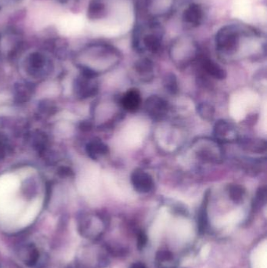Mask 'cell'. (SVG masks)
Returning <instances> with one entry per match:
<instances>
[{
	"label": "cell",
	"instance_id": "4316f807",
	"mask_svg": "<svg viewBox=\"0 0 267 268\" xmlns=\"http://www.w3.org/2000/svg\"><path fill=\"white\" fill-rule=\"evenodd\" d=\"M148 235L144 231H140L137 235V248L139 250H142L148 244Z\"/></svg>",
	"mask_w": 267,
	"mask_h": 268
},
{
	"label": "cell",
	"instance_id": "5b68a950",
	"mask_svg": "<svg viewBox=\"0 0 267 268\" xmlns=\"http://www.w3.org/2000/svg\"><path fill=\"white\" fill-rule=\"evenodd\" d=\"M176 0H142L141 10L147 19L157 21L169 18L173 14Z\"/></svg>",
	"mask_w": 267,
	"mask_h": 268
},
{
	"label": "cell",
	"instance_id": "cb8c5ba5",
	"mask_svg": "<svg viewBox=\"0 0 267 268\" xmlns=\"http://www.w3.org/2000/svg\"><path fill=\"white\" fill-rule=\"evenodd\" d=\"M197 113L204 120L210 121L214 118L215 108H213L211 104L207 103H202L197 106Z\"/></svg>",
	"mask_w": 267,
	"mask_h": 268
},
{
	"label": "cell",
	"instance_id": "ac0fdd59",
	"mask_svg": "<svg viewBox=\"0 0 267 268\" xmlns=\"http://www.w3.org/2000/svg\"><path fill=\"white\" fill-rule=\"evenodd\" d=\"M241 148L252 153H262L266 149L265 141L256 139H244L241 141Z\"/></svg>",
	"mask_w": 267,
	"mask_h": 268
},
{
	"label": "cell",
	"instance_id": "ba28073f",
	"mask_svg": "<svg viewBox=\"0 0 267 268\" xmlns=\"http://www.w3.org/2000/svg\"><path fill=\"white\" fill-rule=\"evenodd\" d=\"M205 20L204 7L201 4H189L182 14V23L187 29H193L200 27Z\"/></svg>",
	"mask_w": 267,
	"mask_h": 268
},
{
	"label": "cell",
	"instance_id": "ffe728a7",
	"mask_svg": "<svg viewBox=\"0 0 267 268\" xmlns=\"http://www.w3.org/2000/svg\"><path fill=\"white\" fill-rule=\"evenodd\" d=\"M228 194L234 203L239 204L244 201L245 190L239 184H230L228 187Z\"/></svg>",
	"mask_w": 267,
	"mask_h": 268
},
{
	"label": "cell",
	"instance_id": "2e32d148",
	"mask_svg": "<svg viewBox=\"0 0 267 268\" xmlns=\"http://www.w3.org/2000/svg\"><path fill=\"white\" fill-rule=\"evenodd\" d=\"M201 64H202V69H204L205 72L208 75L216 80H223L227 77L226 71L212 59L202 57L201 60Z\"/></svg>",
	"mask_w": 267,
	"mask_h": 268
},
{
	"label": "cell",
	"instance_id": "d4e9b609",
	"mask_svg": "<svg viewBox=\"0 0 267 268\" xmlns=\"http://www.w3.org/2000/svg\"><path fill=\"white\" fill-rule=\"evenodd\" d=\"M164 87L165 90L172 94H176L178 92L177 80L176 76L172 73L166 75L164 79Z\"/></svg>",
	"mask_w": 267,
	"mask_h": 268
},
{
	"label": "cell",
	"instance_id": "4fadbf2b",
	"mask_svg": "<svg viewBox=\"0 0 267 268\" xmlns=\"http://www.w3.org/2000/svg\"><path fill=\"white\" fill-rule=\"evenodd\" d=\"M142 102L141 93L137 89H130L121 97L120 104L122 108L129 112H136L139 109Z\"/></svg>",
	"mask_w": 267,
	"mask_h": 268
},
{
	"label": "cell",
	"instance_id": "83f0119b",
	"mask_svg": "<svg viewBox=\"0 0 267 268\" xmlns=\"http://www.w3.org/2000/svg\"><path fill=\"white\" fill-rule=\"evenodd\" d=\"M23 0H0V11H2L4 8L14 7L21 4Z\"/></svg>",
	"mask_w": 267,
	"mask_h": 268
},
{
	"label": "cell",
	"instance_id": "484cf974",
	"mask_svg": "<svg viewBox=\"0 0 267 268\" xmlns=\"http://www.w3.org/2000/svg\"><path fill=\"white\" fill-rule=\"evenodd\" d=\"M90 152L93 157H96L97 155H104L108 152V148L101 142H94L91 144L90 147Z\"/></svg>",
	"mask_w": 267,
	"mask_h": 268
},
{
	"label": "cell",
	"instance_id": "30bf717a",
	"mask_svg": "<svg viewBox=\"0 0 267 268\" xmlns=\"http://www.w3.org/2000/svg\"><path fill=\"white\" fill-rule=\"evenodd\" d=\"M21 42V33L15 28H6L0 32V49L11 52L18 49Z\"/></svg>",
	"mask_w": 267,
	"mask_h": 268
},
{
	"label": "cell",
	"instance_id": "8992f818",
	"mask_svg": "<svg viewBox=\"0 0 267 268\" xmlns=\"http://www.w3.org/2000/svg\"><path fill=\"white\" fill-rule=\"evenodd\" d=\"M193 150L197 157L209 162H219L223 159V150L218 141L207 138H199L193 144Z\"/></svg>",
	"mask_w": 267,
	"mask_h": 268
},
{
	"label": "cell",
	"instance_id": "6da1fadb",
	"mask_svg": "<svg viewBox=\"0 0 267 268\" xmlns=\"http://www.w3.org/2000/svg\"><path fill=\"white\" fill-rule=\"evenodd\" d=\"M79 65L90 75L111 70L118 65L121 54L116 47L104 42H92L82 48L76 56Z\"/></svg>",
	"mask_w": 267,
	"mask_h": 268
},
{
	"label": "cell",
	"instance_id": "f1b7e54d",
	"mask_svg": "<svg viewBox=\"0 0 267 268\" xmlns=\"http://www.w3.org/2000/svg\"><path fill=\"white\" fill-rule=\"evenodd\" d=\"M128 268H148L146 265L144 264L142 262H135L130 265Z\"/></svg>",
	"mask_w": 267,
	"mask_h": 268
},
{
	"label": "cell",
	"instance_id": "f546056e",
	"mask_svg": "<svg viewBox=\"0 0 267 268\" xmlns=\"http://www.w3.org/2000/svg\"><path fill=\"white\" fill-rule=\"evenodd\" d=\"M56 1L61 3V4H67V3L70 2L71 0H56Z\"/></svg>",
	"mask_w": 267,
	"mask_h": 268
},
{
	"label": "cell",
	"instance_id": "277c9868",
	"mask_svg": "<svg viewBox=\"0 0 267 268\" xmlns=\"http://www.w3.org/2000/svg\"><path fill=\"white\" fill-rule=\"evenodd\" d=\"M169 54L176 66L185 68L198 57L200 48L191 35H179L172 40Z\"/></svg>",
	"mask_w": 267,
	"mask_h": 268
},
{
	"label": "cell",
	"instance_id": "8fae6325",
	"mask_svg": "<svg viewBox=\"0 0 267 268\" xmlns=\"http://www.w3.org/2000/svg\"><path fill=\"white\" fill-rule=\"evenodd\" d=\"M131 183L137 192L149 193L154 188L153 179L151 175L143 169H137L131 175Z\"/></svg>",
	"mask_w": 267,
	"mask_h": 268
},
{
	"label": "cell",
	"instance_id": "7c38bea8",
	"mask_svg": "<svg viewBox=\"0 0 267 268\" xmlns=\"http://www.w3.org/2000/svg\"><path fill=\"white\" fill-rule=\"evenodd\" d=\"M214 135L216 141L222 142H233L238 138L235 126L225 120H220L216 122L214 126Z\"/></svg>",
	"mask_w": 267,
	"mask_h": 268
},
{
	"label": "cell",
	"instance_id": "7402d4cb",
	"mask_svg": "<svg viewBox=\"0 0 267 268\" xmlns=\"http://www.w3.org/2000/svg\"><path fill=\"white\" fill-rule=\"evenodd\" d=\"M266 202V190L265 187H260L257 190L255 197H254L252 204H251V210L253 213L261 210L263 206H265Z\"/></svg>",
	"mask_w": 267,
	"mask_h": 268
},
{
	"label": "cell",
	"instance_id": "44dd1931",
	"mask_svg": "<svg viewBox=\"0 0 267 268\" xmlns=\"http://www.w3.org/2000/svg\"><path fill=\"white\" fill-rule=\"evenodd\" d=\"M25 262L28 266H32L37 263L39 258V252L35 245L30 244L27 245L25 249Z\"/></svg>",
	"mask_w": 267,
	"mask_h": 268
},
{
	"label": "cell",
	"instance_id": "d6986e66",
	"mask_svg": "<svg viewBox=\"0 0 267 268\" xmlns=\"http://www.w3.org/2000/svg\"><path fill=\"white\" fill-rule=\"evenodd\" d=\"M18 187V180L11 175H6L0 178V194H10Z\"/></svg>",
	"mask_w": 267,
	"mask_h": 268
},
{
	"label": "cell",
	"instance_id": "7a4b0ae2",
	"mask_svg": "<svg viewBox=\"0 0 267 268\" xmlns=\"http://www.w3.org/2000/svg\"><path fill=\"white\" fill-rule=\"evenodd\" d=\"M256 28L244 25H227L220 28L215 37L216 50L222 56H231L238 53L241 44L263 36Z\"/></svg>",
	"mask_w": 267,
	"mask_h": 268
},
{
	"label": "cell",
	"instance_id": "9c48e42d",
	"mask_svg": "<svg viewBox=\"0 0 267 268\" xmlns=\"http://www.w3.org/2000/svg\"><path fill=\"white\" fill-rule=\"evenodd\" d=\"M144 108L151 118L155 121H160L167 115L169 106L168 103L158 96H151L147 99Z\"/></svg>",
	"mask_w": 267,
	"mask_h": 268
},
{
	"label": "cell",
	"instance_id": "e0dca14e",
	"mask_svg": "<svg viewBox=\"0 0 267 268\" xmlns=\"http://www.w3.org/2000/svg\"><path fill=\"white\" fill-rule=\"evenodd\" d=\"M134 71L139 75L143 81H149L153 78L154 63L149 58L144 57L134 64Z\"/></svg>",
	"mask_w": 267,
	"mask_h": 268
},
{
	"label": "cell",
	"instance_id": "9a60e30c",
	"mask_svg": "<svg viewBox=\"0 0 267 268\" xmlns=\"http://www.w3.org/2000/svg\"><path fill=\"white\" fill-rule=\"evenodd\" d=\"M155 266L156 268H178L177 258L174 254L168 249H161L155 256Z\"/></svg>",
	"mask_w": 267,
	"mask_h": 268
},
{
	"label": "cell",
	"instance_id": "3957f363",
	"mask_svg": "<svg viewBox=\"0 0 267 268\" xmlns=\"http://www.w3.org/2000/svg\"><path fill=\"white\" fill-rule=\"evenodd\" d=\"M165 34V28L158 21L144 20L134 28L132 46L138 53L157 54L162 51Z\"/></svg>",
	"mask_w": 267,
	"mask_h": 268
},
{
	"label": "cell",
	"instance_id": "603a6c76",
	"mask_svg": "<svg viewBox=\"0 0 267 268\" xmlns=\"http://www.w3.org/2000/svg\"><path fill=\"white\" fill-rule=\"evenodd\" d=\"M207 201L204 202L199 212L198 218H197V228L201 234H204L207 230L208 217H207Z\"/></svg>",
	"mask_w": 267,
	"mask_h": 268
},
{
	"label": "cell",
	"instance_id": "5bb4252c",
	"mask_svg": "<svg viewBox=\"0 0 267 268\" xmlns=\"http://www.w3.org/2000/svg\"><path fill=\"white\" fill-rule=\"evenodd\" d=\"M108 13L107 4L104 0H91L89 4L87 16L91 21L104 19Z\"/></svg>",
	"mask_w": 267,
	"mask_h": 268
},
{
	"label": "cell",
	"instance_id": "52a82bcc",
	"mask_svg": "<svg viewBox=\"0 0 267 268\" xmlns=\"http://www.w3.org/2000/svg\"><path fill=\"white\" fill-rule=\"evenodd\" d=\"M107 224L105 219L100 216H86L79 222V231L85 238L97 241L104 235Z\"/></svg>",
	"mask_w": 267,
	"mask_h": 268
}]
</instances>
